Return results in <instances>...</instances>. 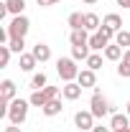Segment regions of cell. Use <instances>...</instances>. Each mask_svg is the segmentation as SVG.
Segmentation results:
<instances>
[{
  "label": "cell",
  "mask_w": 130,
  "mask_h": 132,
  "mask_svg": "<svg viewBox=\"0 0 130 132\" xmlns=\"http://www.w3.org/2000/svg\"><path fill=\"white\" fill-rule=\"evenodd\" d=\"M89 112L95 114V119H105L107 114H115V107L102 97V92H99L97 86H95V94L89 99Z\"/></svg>",
  "instance_id": "cell-1"
},
{
  "label": "cell",
  "mask_w": 130,
  "mask_h": 132,
  "mask_svg": "<svg viewBox=\"0 0 130 132\" xmlns=\"http://www.w3.org/2000/svg\"><path fill=\"white\" fill-rule=\"evenodd\" d=\"M28 107H31V102H26V99L16 97L10 102V107H8V122L10 125H23L26 119H28Z\"/></svg>",
  "instance_id": "cell-2"
},
{
  "label": "cell",
  "mask_w": 130,
  "mask_h": 132,
  "mask_svg": "<svg viewBox=\"0 0 130 132\" xmlns=\"http://www.w3.org/2000/svg\"><path fill=\"white\" fill-rule=\"evenodd\" d=\"M56 71H59V76L66 81H77V76H79V66H77V61L71 59V56H61L59 61H56Z\"/></svg>",
  "instance_id": "cell-3"
},
{
  "label": "cell",
  "mask_w": 130,
  "mask_h": 132,
  "mask_svg": "<svg viewBox=\"0 0 130 132\" xmlns=\"http://www.w3.org/2000/svg\"><path fill=\"white\" fill-rule=\"evenodd\" d=\"M31 31V20L26 15H13V20L8 23V33H10V38H26Z\"/></svg>",
  "instance_id": "cell-4"
},
{
  "label": "cell",
  "mask_w": 130,
  "mask_h": 132,
  "mask_svg": "<svg viewBox=\"0 0 130 132\" xmlns=\"http://www.w3.org/2000/svg\"><path fill=\"white\" fill-rule=\"evenodd\" d=\"M74 127L82 130V132L92 130V127H95V114H92L89 109H79V112L74 114Z\"/></svg>",
  "instance_id": "cell-5"
},
{
  "label": "cell",
  "mask_w": 130,
  "mask_h": 132,
  "mask_svg": "<svg viewBox=\"0 0 130 132\" xmlns=\"http://www.w3.org/2000/svg\"><path fill=\"white\" fill-rule=\"evenodd\" d=\"M82 89H84V86H82L79 81H66L64 86H61V97H64L66 102H74V99L82 97Z\"/></svg>",
  "instance_id": "cell-6"
},
{
  "label": "cell",
  "mask_w": 130,
  "mask_h": 132,
  "mask_svg": "<svg viewBox=\"0 0 130 132\" xmlns=\"http://www.w3.org/2000/svg\"><path fill=\"white\" fill-rule=\"evenodd\" d=\"M77 81H79L84 89H95V86H97V71H92V69H82L79 76H77Z\"/></svg>",
  "instance_id": "cell-7"
},
{
  "label": "cell",
  "mask_w": 130,
  "mask_h": 132,
  "mask_svg": "<svg viewBox=\"0 0 130 132\" xmlns=\"http://www.w3.org/2000/svg\"><path fill=\"white\" fill-rule=\"evenodd\" d=\"M69 43L71 46H89V31L87 28H77L69 33Z\"/></svg>",
  "instance_id": "cell-8"
},
{
  "label": "cell",
  "mask_w": 130,
  "mask_h": 132,
  "mask_svg": "<svg viewBox=\"0 0 130 132\" xmlns=\"http://www.w3.org/2000/svg\"><path fill=\"white\" fill-rule=\"evenodd\" d=\"M31 53L36 56V61H38V64H46V61L51 59V46H46V43H41V41H38V43L33 46Z\"/></svg>",
  "instance_id": "cell-9"
},
{
  "label": "cell",
  "mask_w": 130,
  "mask_h": 132,
  "mask_svg": "<svg viewBox=\"0 0 130 132\" xmlns=\"http://www.w3.org/2000/svg\"><path fill=\"white\" fill-rule=\"evenodd\" d=\"M18 66H20V71L31 74L33 69L38 66V61H36V56H33V53H20V61H18Z\"/></svg>",
  "instance_id": "cell-10"
},
{
  "label": "cell",
  "mask_w": 130,
  "mask_h": 132,
  "mask_svg": "<svg viewBox=\"0 0 130 132\" xmlns=\"http://www.w3.org/2000/svg\"><path fill=\"white\" fill-rule=\"evenodd\" d=\"M102 53H105V59H107V61H120V59H122V53H125V48H122V46H117V43L112 41V43L102 51Z\"/></svg>",
  "instance_id": "cell-11"
},
{
  "label": "cell",
  "mask_w": 130,
  "mask_h": 132,
  "mask_svg": "<svg viewBox=\"0 0 130 132\" xmlns=\"http://www.w3.org/2000/svg\"><path fill=\"white\" fill-rule=\"evenodd\" d=\"M110 127H112V132L115 130H122V127H130V117L115 112V114H110Z\"/></svg>",
  "instance_id": "cell-12"
},
{
  "label": "cell",
  "mask_w": 130,
  "mask_h": 132,
  "mask_svg": "<svg viewBox=\"0 0 130 132\" xmlns=\"http://www.w3.org/2000/svg\"><path fill=\"white\" fill-rule=\"evenodd\" d=\"M46 86H49V76H46L44 71H36L31 76V89L33 92H41V89H46Z\"/></svg>",
  "instance_id": "cell-13"
},
{
  "label": "cell",
  "mask_w": 130,
  "mask_h": 132,
  "mask_svg": "<svg viewBox=\"0 0 130 132\" xmlns=\"http://www.w3.org/2000/svg\"><path fill=\"white\" fill-rule=\"evenodd\" d=\"M102 26H107V28H112L117 33V31H122V18L117 15V13H107V15L102 18Z\"/></svg>",
  "instance_id": "cell-14"
},
{
  "label": "cell",
  "mask_w": 130,
  "mask_h": 132,
  "mask_svg": "<svg viewBox=\"0 0 130 132\" xmlns=\"http://www.w3.org/2000/svg\"><path fill=\"white\" fill-rule=\"evenodd\" d=\"M99 26H102V20H99L97 13H84V28H87L89 33H97Z\"/></svg>",
  "instance_id": "cell-15"
},
{
  "label": "cell",
  "mask_w": 130,
  "mask_h": 132,
  "mask_svg": "<svg viewBox=\"0 0 130 132\" xmlns=\"http://www.w3.org/2000/svg\"><path fill=\"white\" fill-rule=\"evenodd\" d=\"M41 112H44L46 117H56V114H61V112H64V104H61V99H51Z\"/></svg>",
  "instance_id": "cell-16"
},
{
  "label": "cell",
  "mask_w": 130,
  "mask_h": 132,
  "mask_svg": "<svg viewBox=\"0 0 130 132\" xmlns=\"http://www.w3.org/2000/svg\"><path fill=\"white\" fill-rule=\"evenodd\" d=\"M117 76H122V79L130 76V48L122 53V59H120V64H117Z\"/></svg>",
  "instance_id": "cell-17"
},
{
  "label": "cell",
  "mask_w": 130,
  "mask_h": 132,
  "mask_svg": "<svg viewBox=\"0 0 130 132\" xmlns=\"http://www.w3.org/2000/svg\"><path fill=\"white\" fill-rule=\"evenodd\" d=\"M5 8L10 15H23L26 10V0H5Z\"/></svg>",
  "instance_id": "cell-18"
},
{
  "label": "cell",
  "mask_w": 130,
  "mask_h": 132,
  "mask_svg": "<svg viewBox=\"0 0 130 132\" xmlns=\"http://www.w3.org/2000/svg\"><path fill=\"white\" fill-rule=\"evenodd\" d=\"M102 59H105V53H95V51H92L84 64H87V69H92V71H99V69H102Z\"/></svg>",
  "instance_id": "cell-19"
},
{
  "label": "cell",
  "mask_w": 130,
  "mask_h": 132,
  "mask_svg": "<svg viewBox=\"0 0 130 132\" xmlns=\"http://www.w3.org/2000/svg\"><path fill=\"white\" fill-rule=\"evenodd\" d=\"M89 46H71V59L74 61H87L89 59Z\"/></svg>",
  "instance_id": "cell-20"
},
{
  "label": "cell",
  "mask_w": 130,
  "mask_h": 132,
  "mask_svg": "<svg viewBox=\"0 0 130 132\" xmlns=\"http://www.w3.org/2000/svg\"><path fill=\"white\" fill-rule=\"evenodd\" d=\"M66 23H69V28H71V31L84 28V13H71V15L66 18Z\"/></svg>",
  "instance_id": "cell-21"
},
{
  "label": "cell",
  "mask_w": 130,
  "mask_h": 132,
  "mask_svg": "<svg viewBox=\"0 0 130 132\" xmlns=\"http://www.w3.org/2000/svg\"><path fill=\"white\" fill-rule=\"evenodd\" d=\"M115 43H117V46H122V48L128 51V48H130V31H125V28H122V31H117V33H115Z\"/></svg>",
  "instance_id": "cell-22"
},
{
  "label": "cell",
  "mask_w": 130,
  "mask_h": 132,
  "mask_svg": "<svg viewBox=\"0 0 130 132\" xmlns=\"http://www.w3.org/2000/svg\"><path fill=\"white\" fill-rule=\"evenodd\" d=\"M28 102H31V107H38V109L46 107V97H44V92H33Z\"/></svg>",
  "instance_id": "cell-23"
},
{
  "label": "cell",
  "mask_w": 130,
  "mask_h": 132,
  "mask_svg": "<svg viewBox=\"0 0 130 132\" xmlns=\"http://www.w3.org/2000/svg\"><path fill=\"white\" fill-rule=\"evenodd\" d=\"M8 46H10V51H13V53H18V56H20V53H23V48H26V38H10V43H8Z\"/></svg>",
  "instance_id": "cell-24"
},
{
  "label": "cell",
  "mask_w": 130,
  "mask_h": 132,
  "mask_svg": "<svg viewBox=\"0 0 130 132\" xmlns=\"http://www.w3.org/2000/svg\"><path fill=\"white\" fill-rule=\"evenodd\" d=\"M10 46H0V66H8L10 64Z\"/></svg>",
  "instance_id": "cell-25"
},
{
  "label": "cell",
  "mask_w": 130,
  "mask_h": 132,
  "mask_svg": "<svg viewBox=\"0 0 130 132\" xmlns=\"http://www.w3.org/2000/svg\"><path fill=\"white\" fill-rule=\"evenodd\" d=\"M41 8H51V5H56V3H61V0H36Z\"/></svg>",
  "instance_id": "cell-26"
},
{
  "label": "cell",
  "mask_w": 130,
  "mask_h": 132,
  "mask_svg": "<svg viewBox=\"0 0 130 132\" xmlns=\"http://www.w3.org/2000/svg\"><path fill=\"white\" fill-rule=\"evenodd\" d=\"M92 132H112V127H105V125H95Z\"/></svg>",
  "instance_id": "cell-27"
},
{
  "label": "cell",
  "mask_w": 130,
  "mask_h": 132,
  "mask_svg": "<svg viewBox=\"0 0 130 132\" xmlns=\"http://www.w3.org/2000/svg\"><path fill=\"white\" fill-rule=\"evenodd\" d=\"M5 132H23V130H20V125H8Z\"/></svg>",
  "instance_id": "cell-28"
},
{
  "label": "cell",
  "mask_w": 130,
  "mask_h": 132,
  "mask_svg": "<svg viewBox=\"0 0 130 132\" xmlns=\"http://www.w3.org/2000/svg\"><path fill=\"white\" fill-rule=\"evenodd\" d=\"M115 3H117V5H122L125 10H130V0H115Z\"/></svg>",
  "instance_id": "cell-29"
},
{
  "label": "cell",
  "mask_w": 130,
  "mask_h": 132,
  "mask_svg": "<svg viewBox=\"0 0 130 132\" xmlns=\"http://www.w3.org/2000/svg\"><path fill=\"white\" fill-rule=\"evenodd\" d=\"M125 114L130 117V99H128V104H125Z\"/></svg>",
  "instance_id": "cell-30"
},
{
  "label": "cell",
  "mask_w": 130,
  "mask_h": 132,
  "mask_svg": "<svg viewBox=\"0 0 130 132\" xmlns=\"http://www.w3.org/2000/svg\"><path fill=\"white\" fill-rule=\"evenodd\" d=\"M82 3H87V5H95V3H97V0H82Z\"/></svg>",
  "instance_id": "cell-31"
},
{
  "label": "cell",
  "mask_w": 130,
  "mask_h": 132,
  "mask_svg": "<svg viewBox=\"0 0 130 132\" xmlns=\"http://www.w3.org/2000/svg\"><path fill=\"white\" fill-rule=\"evenodd\" d=\"M115 132H130V127H122V130H115Z\"/></svg>",
  "instance_id": "cell-32"
}]
</instances>
